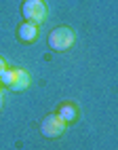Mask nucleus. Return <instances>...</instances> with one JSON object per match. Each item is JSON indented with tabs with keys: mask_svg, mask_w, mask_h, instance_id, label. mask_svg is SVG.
<instances>
[{
	"mask_svg": "<svg viewBox=\"0 0 118 150\" xmlns=\"http://www.w3.org/2000/svg\"><path fill=\"white\" fill-rule=\"evenodd\" d=\"M40 131L46 137H57V135H61L65 131V123L57 114H48V116H44V121L40 125Z\"/></svg>",
	"mask_w": 118,
	"mask_h": 150,
	"instance_id": "3",
	"label": "nucleus"
},
{
	"mask_svg": "<svg viewBox=\"0 0 118 150\" xmlns=\"http://www.w3.org/2000/svg\"><path fill=\"white\" fill-rule=\"evenodd\" d=\"M4 68H6V66H4V59H2V57H0V72H2V70H4Z\"/></svg>",
	"mask_w": 118,
	"mask_h": 150,
	"instance_id": "8",
	"label": "nucleus"
},
{
	"mask_svg": "<svg viewBox=\"0 0 118 150\" xmlns=\"http://www.w3.org/2000/svg\"><path fill=\"white\" fill-rule=\"evenodd\" d=\"M27 85H29V74L25 72V70H17V76H15L11 89H15V91H23V89H27Z\"/></svg>",
	"mask_w": 118,
	"mask_h": 150,
	"instance_id": "6",
	"label": "nucleus"
},
{
	"mask_svg": "<svg viewBox=\"0 0 118 150\" xmlns=\"http://www.w3.org/2000/svg\"><path fill=\"white\" fill-rule=\"evenodd\" d=\"M15 76H17V70H8V68H4L2 72H0V83H4V85L11 87L13 81H15Z\"/></svg>",
	"mask_w": 118,
	"mask_h": 150,
	"instance_id": "7",
	"label": "nucleus"
},
{
	"mask_svg": "<svg viewBox=\"0 0 118 150\" xmlns=\"http://www.w3.org/2000/svg\"><path fill=\"white\" fill-rule=\"evenodd\" d=\"M57 116L61 118V121H63L65 125H67V123H72V121H76V116H78L76 106H74V104H61V106H59Z\"/></svg>",
	"mask_w": 118,
	"mask_h": 150,
	"instance_id": "5",
	"label": "nucleus"
},
{
	"mask_svg": "<svg viewBox=\"0 0 118 150\" xmlns=\"http://www.w3.org/2000/svg\"><path fill=\"white\" fill-rule=\"evenodd\" d=\"M48 45H51V49H55V51H67L72 45H74V32L70 28H57L51 32V36H48Z\"/></svg>",
	"mask_w": 118,
	"mask_h": 150,
	"instance_id": "2",
	"label": "nucleus"
},
{
	"mask_svg": "<svg viewBox=\"0 0 118 150\" xmlns=\"http://www.w3.org/2000/svg\"><path fill=\"white\" fill-rule=\"evenodd\" d=\"M21 13L29 23L38 25V23H42L44 17H46V6H44L42 0H25L23 6H21Z\"/></svg>",
	"mask_w": 118,
	"mask_h": 150,
	"instance_id": "1",
	"label": "nucleus"
},
{
	"mask_svg": "<svg viewBox=\"0 0 118 150\" xmlns=\"http://www.w3.org/2000/svg\"><path fill=\"white\" fill-rule=\"evenodd\" d=\"M19 38H21L23 42H34L36 38H38V25L25 21L21 28H19Z\"/></svg>",
	"mask_w": 118,
	"mask_h": 150,
	"instance_id": "4",
	"label": "nucleus"
},
{
	"mask_svg": "<svg viewBox=\"0 0 118 150\" xmlns=\"http://www.w3.org/2000/svg\"><path fill=\"white\" fill-rule=\"evenodd\" d=\"M2 106H4V95L0 93V110H2Z\"/></svg>",
	"mask_w": 118,
	"mask_h": 150,
	"instance_id": "9",
	"label": "nucleus"
}]
</instances>
